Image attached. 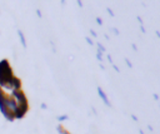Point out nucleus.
Segmentation results:
<instances>
[{"label":"nucleus","mask_w":160,"mask_h":134,"mask_svg":"<svg viewBox=\"0 0 160 134\" xmlns=\"http://www.w3.org/2000/svg\"><path fill=\"white\" fill-rule=\"evenodd\" d=\"M139 133H140V134H145V133H144V131H142V130H141V129H140V130H139Z\"/></svg>","instance_id":"22"},{"label":"nucleus","mask_w":160,"mask_h":134,"mask_svg":"<svg viewBox=\"0 0 160 134\" xmlns=\"http://www.w3.org/2000/svg\"><path fill=\"white\" fill-rule=\"evenodd\" d=\"M96 23H98V24H99V25H102V19H101V18H99V16H98V18H96Z\"/></svg>","instance_id":"11"},{"label":"nucleus","mask_w":160,"mask_h":134,"mask_svg":"<svg viewBox=\"0 0 160 134\" xmlns=\"http://www.w3.org/2000/svg\"><path fill=\"white\" fill-rule=\"evenodd\" d=\"M98 94H99V96L101 98V100L104 101V104H105L106 106H111V103H110V100H109V98H108L106 93L102 90V88H101V86H98Z\"/></svg>","instance_id":"2"},{"label":"nucleus","mask_w":160,"mask_h":134,"mask_svg":"<svg viewBox=\"0 0 160 134\" xmlns=\"http://www.w3.org/2000/svg\"><path fill=\"white\" fill-rule=\"evenodd\" d=\"M154 99H155V100H159V95H158V94H154Z\"/></svg>","instance_id":"17"},{"label":"nucleus","mask_w":160,"mask_h":134,"mask_svg":"<svg viewBox=\"0 0 160 134\" xmlns=\"http://www.w3.org/2000/svg\"><path fill=\"white\" fill-rule=\"evenodd\" d=\"M36 13H38V16H41V13H40V10H36Z\"/></svg>","instance_id":"21"},{"label":"nucleus","mask_w":160,"mask_h":134,"mask_svg":"<svg viewBox=\"0 0 160 134\" xmlns=\"http://www.w3.org/2000/svg\"><path fill=\"white\" fill-rule=\"evenodd\" d=\"M125 63H126V65H128V66H129L130 69L132 68V64H131V61H130V60H129L128 58H125Z\"/></svg>","instance_id":"8"},{"label":"nucleus","mask_w":160,"mask_h":134,"mask_svg":"<svg viewBox=\"0 0 160 134\" xmlns=\"http://www.w3.org/2000/svg\"><path fill=\"white\" fill-rule=\"evenodd\" d=\"M106 11H108V13H109V15H110V16H115V14H114V13H112V10H111V9H110V8H106Z\"/></svg>","instance_id":"9"},{"label":"nucleus","mask_w":160,"mask_h":134,"mask_svg":"<svg viewBox=\"0 0 160 134\" xmlns=\"http://www.w3.org/2000/svg\"><path fill=\"white\" fill-rule=\"evenodd\" d=\"M68 119H69V115H66V114L58 116V120H59V121H64V120H68Z\"/></svg>","instance_id":"6"},{"label":"nucleus","mask_w":160,"mask_h":134,"mask_svg":"<svg viewBox=\"0 0 160 134\" xmlns=\"http://www.w3.org/2000/svg\"><path fill=\"white\" fill-rule=\"evenodd\" d=\"M12 71H11V68L9 66L8 61L6 60H2L0 63V83L2 81H6L8 79L12 78Z\"/></svg>","instance_id":"1"},{"label":"nucleus","mask_w":160,"mask_h":134,"mask_svg":"<svg viewBox=\"0 0 160 134\" xmlns=\"http://www.w3.org/2000/svg\"><path fill=\"white\" fill-rule=\"evenodd\" d=\"M111 30L114 31L115 35H119V29H116V28H111Z\"/></svg>","instance_id":"13"},{"label":"nucleus","mask_w":160,"mask_h":134,"mask_svg":"<svg viewBox=\"0 0 160 134\" xmlns=\"http://www.w3.org/2000/svg\"><path fill=\"white\" fill-rule=\"evenodd\" d=\"M155 33H156V36H158V38H160V31H159V30H156Z\"/></svg>","instance_id":"18"},{"label":"nucleus","mask_w":160,"mask_h":134,"mask_svg":"<svg viewBox=\"0 0 160 134\" xmlns=\"http://www.w3.org/2000/svg\"><path fill=\"white\" fill-rule=\"evenodd\" d=\"M112 66H114V69H115V71H118V73H120V69H119V68H118V66H116L115 64H112Z\"/></svg>","instance_id":"15"},{"label":"nucleus","mask_w":160,"mask_h":134,"mask_svg":"<svg viewBox=\"0 0 160 134\" xmlns=\"http://www.w3.org/2000/svg\"><path fill=\"white\" fill-rule=\"evenodd\" d=\"M85 40L88 41V44H90V45H94V43H92V40L89 38V36H85Z\"/></svg>","instance_id":"10"},{"label":"nucleus","mask_w":160,"mask_h":134,"mask_svg":"<svg viewBox=\"0 0 160 134\" xmlns=\"http://www.w3.org/2000/svg\"><path fill=\"white\" fill-rule=\"evenodd\" d=\"M58 131H59L60 134H70V133H69L68 130H65V129H64L61 125H59V126H58Z\"/></svg>","instance_id":"5"},{"label":"nucleus","mask_w":160,"mask_h":134,"mask_svg":"<svg viewBox=\"0 0 160 134\" xmlns=\"http://www.w3.org/2000/svg\"><path fill=\"white\" fill-rule=\"evenodd\" d=\"M131 118H132V119H134V120H135V121H138V118H136V116H135V115H131Z\"/></svg>","instance_id":"20"},{"label":"nucleus","mask_w":160,"mask_h":134,"mask_svg":"<svg viewBox=\"0 0 160 134\" xmlns=\"http://www.w3.org/2000/svg\"><path fill=\"white\" fill-rule=\"evenodd\" d=\"M108 60L110 61V64H114V61H112V58H111V55H110V54H108Z\"/></svg>","instance_id":"14"},{"label":"nucleus","mask_w":160,"mask_h":134,"mask_svg":"<svg viewBox=\"0 0 160 134\" xmlns=\"http://www.w3.org/2000/svg\"><path fill=\"white\" fill-rule=\"evenodd\" d=\"M18 35H19V38H20V41H21V45L25 48L26 46V40H25V36H24V33L21 31V30H18Z\"/></svg>","instance_id":"3"},{"label":"nucleus","mask_w":160,"mask_h":134,"mask_svg":"<svg viewBox=\"0 0 160 134\" xmlns=\"http://www.w3.org/2000/svg\"><path fill=\"white\" fill-rule=\"evenodd\" d=\"M90 34H91V36H94V38H96L98 36V34L95 33V30H92V29H90Z\"/></svg>","instance_id":"12"},{"label":"nucleus","mask_w":160,"mask_h":134,"mask_svg":"<svg viewBox=\"0 0 160 134\" xmlns=\"http://www.w3.org/2000/svg\"><path fill=\"white\" fill-rule=\"evenodd\" d=\"M131 46H132V49H134V50H135V51H136V50H138V46H136V45H135V44H132V45H131Z\"/></svg>","instance_id":"16"},{"label":"nucleus","mask_w":160,"mask_h":134,"mask_svg":"<svg viewBox=\"0 0 160 134\" xmlns=\"http://www.w3.org/2000/svg\"><path fill=\"white\" fill-rule=\"evenodd\" d=\"M78 5H79L80 8H82V3H81V1H78Z\"/></svg>","instance_id":"19"},{"label":"nucleus","mask_w":160,"mask_h":134,"mask_svg":"<svg viewBox=\"0 0 160 134\" xmlns=\"http://www.w3.org/2000/svg\"><path fill=\"white\" fill-rule=\"evenodd\" d=\"M96 59H98L100 63L102 61V53H101V51H99V50L96 51Z\"/></svg>","instance_id":"7"},{"label":"nucleus","mask_w":160,"mask_h":134,"mask_svg":"<svg viewBox=\"0 0 160 134\" xmlns=\"http://www.w3.org/2000/svg\"><path fill=\"white\" fill-rule=\"evenodd\" d=\"M96 46H98V50H99V51L105 53V50H106V49H105V46H104L101 43H96Z\"/></svg>","instance_id":"4"}]
</instances>
